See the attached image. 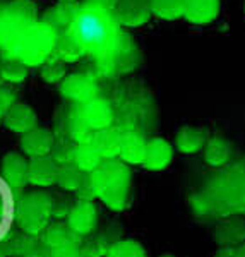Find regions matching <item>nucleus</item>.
I'll list each match as a JSON object with an SVG mask.
<instances>
[{"label": "nucleus", "mask_w": 245, "mask_h": 257, "mask_svg": "<svg viewBox=\"0 0 245 257\" xmlns=\"http://www.w3.org/2000/svg\"><path fill=\"white\" fill-rule=\"evenodd\" d=\"M81 242H69L64 245L48 248V257H79L81 255Z\"/></svg>", "instance_id": "2f4dec72"}, {"label": "nucleus", "mask_w": 245, "mask_h": 257, "mask_svg": "<svg viewBox=\"0 0 245 257\" xmlns=\"http://www.w3.org/2000/svg\"><path fill=\"white\" fill-rule=\"evenodd\" d=\"M173 151L172 146L165 139L155 138L146 143V156H144V167L148 170H163L172 161Z\"/></svg>", "instance_id": "f3484780"}, {"label": "nucleus", "mask_w": 245, "mask_h": 257, "mask_svg": "<svg viewBox=\"0 0 245 257\" xmlns=\"http://www.w3.org/2000/svg\"><path fill=\"white\" fill-rule=\"evenodd\" d=\"M148 141L139 132H122L118 148V158L126 165H143L146 156Z\"/></svg>", "instance_id": "ddd939ff"}, {"label": "nucleus", "mask_w": 245, "mask_h": 257, "mask_svg": "<svg viewBox=\"0 0 245 257\" xmlns=\"http://www.w3.org/2000/svg\"><path fill=\"white\" fill-rule=\"evenodd\" d=\"M84 177H86V173L82 172V170L79 168L77 165L64 163V165H59L55 184L59 185L60 189L69 190V192H74V190L79 187V184H81Z\"/></svg>", "instance_id": "a878e982"}, {"label": "nucleus", "mask_w": 245, "mask_h": 257, "mask_svg": "<svg viewBox=\"0 0 245 257\" xmlns=\"http://www.w3.org/2000/svg\"><path fill=\"white\" fill-rule=\"evenodd\" d=\"M53 134L50 128L45 127H35L31 131L24 132L23 138L19 141L21 151L30 158H40V156H48L53 146Z\"/></svg>", "instance_id": "1a4fd4ad"}, {"label": "nucleus", "mask_w": 245, "mask_h": 257, "mask_svg": "<svg viewBox=\"0 0 245 257\" xmlns=\"http://www.w3.org/2000/svg\"><path fill=\"white\" fill-rule=\"evenodd\" d=\"M113 14L122 28H139L149 23L151 9L148 0H117Z\"/></svg>", "instance_id": "0eeeda50"}, {"label": "nucleus", "mask_w": 245, "mask_h": 257, "mask_svg": "<svg viewBox=\"0 0 245 257\" xmlns=\"http://www.w3.org/2000/svg\"><path fill=\"white\" fill-rule=\"evenodd\" d=\"M120 138H122V132L118 128L106 127L101 128V131H94L93 138H91V144L103 160H113L118 158Z\"/></svg>", "instance_id": "2eb2a0df"}, {"label": "nucleus", "mask_w": 245, "mask_h": 257, "mask_svg": "<svg viewBox=\"0 0 245 257\" xmlns=\"http://www.w3.org/2000/svg\"><path fill=\"white\" fill-rule=\"evenodd\" d=\"M59 2H77V0H59Z\"/></svg>", "instance_id": "58836bf2"}, {"label": "nucleus", "mask_w": 245, "mask_h": 257, "mask_svg": "<svg viewBox=\"0 0 245 257\" xmlns=\"http://www.w3.org/2000/svg\"><path fill=\"white\" fill-rule=\"evenodd\" d=\"M4 84V79H2V74H0V86Z\"/></svg>", "instance_id": "ea45409f"}, {"label": "nucleus", "mask_w": 245, "mask_h": 257, "mask_svg": "<svg viewBox=\"0 0 245 257\" xmlns=\"http://www.w3.org/2000/svg\"><path fill=\"white\" fill-rule=\"evenodd\" d=\"M79 257H88V255H84V254H82V252H81V255H79Z\"/></svg>", "instance_id": "a19ab883"}, {"label": "nucleus", "mask_w": 245, "mask_h": 257, "mask_svg": "<svg viewBox=\"0 0 245 257\" xmlns=\"http://www.w3.org/2000/svg\"><path fill=\"white\" fill-rule=\"evenodd\" d=\"M77 9V2H59L57 6L50 7L45 12L41 23H45L47 26L52 28L55 33L65 31L69 28L70 21H72L74 12Z\"/></svg>", "instance_id": "a211bd4d"}, {"label": "nucleus", "mask_w": 245, "mask_h": 257, "mask_svg": "<svg viewBox=\"0 0 245 257\" xmlns=\"http://www.w3.org/2000/svg\"><path fill=\"white\" fill-rule=\"evenodd\" d=\"M0 257H9V252H7V247L4 242H0Z\"/></svg>", "instance_id": "4c0bfd02"}, {"label": "nucleus", "mask_w": 245, "mask_h": 257, "mask_svg": "<svg viewBox=\"0 0 245 257\" xmlns=\"http://www.w3.org/2000/svg\"><path fill=\"white\" fill-rule=\"evenodd\" d=\"M64 132L76 144L89 143L91 138H93L94 131H91L88 123L84 122L79 105H72L67 110V115H65V120H64Z\"/></svg>", "instance_id": "dca6fc26"}, {"label": "nucleus", "mask_w": 245, "mask_h": 257, "mask_svg": "<svg viewBox=\"0 0 245 257\" xmlns=\"http://www.w3.org/2000/svg\"><path fill=\"white\" fill-rule=\"evenodd\" d=\"M53 53L64 62H79L84 59V52H82L81 45L77 40L70 35L69 31H59L55 33V47H53Z\"/></svg>", "instance_id": "6ab92c4d"}, {"label": "nucleus", "mask_w": 245, "mask_h": 257, "mask_svg": "<svg viewBox=\"0 0 245 257\" xmlns=\"http://www.w3.org/2000/svg\"><path fill=\"white\" fill-rule=\"evenodd\" d=\"M0 74H2L4 82L11 84H21L30 76V67L19 62L16 57H11L7 53L0 52Z\"/></svg>", "instance_id": "aec40b11"}, {"label": "nucleus", "mask_w": 245, "mask_h": 257, "mask_svg": "<svg viewBox=\"0 0 245 257\" xmlns=\"http://www.w3.org/2000/svg\"><path fill=\"white\" fill-rule=\"evenodd\" d=\"M103 161V158L99 156V153L94 149V146L89 143H81L76 144V149H74V160L72 163L77 165L79 168L82 170L84 173H91L94 172L99 163Z\"/></svg>", "instance_id": "412c9836"}, {"label": "nucleus", "mask_w": 245, "mask_h": 257, "mask_svg": "<svg viewBox=\"0 0 245 257\" xmlns=\"http://www.w3.org/2000/svg\"><path fill=\"white\" fill-rule=\"evenodd\" d=\"M218 257H238V255H236L235 248H228V250H221V252H219Z\"/></svg>", "instance_id": "e433bc0d"}, {"label": "nucleus", "mask_w": 245, "mask_h": 257, "mask_svg": "<svg viewBox=\"0 0 245 257\" xmlns=\"http://www.w3.org/2000/svg\"><path fill=\"white\" fill-rule=\"evenodd\" d=\"M79 108L91 131H101V128L111 127L113 123V108L105 98L96 96L84 105H79Z\"/></svg>", "instance_id": "9d476101"}, {"label": "nucleus", "mask_w": 245, "mask_h": 257, "mask_svg": "<svg viewBox=\"0 0 245 257\" xmlns=\"http://www.w3.org/2000/svg\"><path fill=\"white\" fill-rule=\"evenodd\" d=\"M57 170H59V165L50 155L31 158L28 161V184L43 189L52 187V185H55Z\"/></svg>", "instance_id": "f8f14e48"}, {"label": "nucleus", "mask_w": 245, "mask_h": 257, "mask_svg": "<svg viewBox=\"0 0 245 257\" xmlns=\"http://www.w3.org/2000/svg\"><path fill=\"white\" fill-rule=\"evenodd\" d=\"M105 257H146V252L136 240H120L110 245Z\"/></svg>", "instance_id": "c85d7f7f"}, {"label": "nucleus", "mask_w": 245, "mask_h": 257, "mask_svg": "<svg viewBox=\"0 0 245 257\" xmlns=\"http://www.w3.org/2000/svg\"><path fill=\"white\" fill-rule=\"evenodd\" d=\"M70 202L69 201H65V199H53V204H52V218H65L67 216V213H69V209H70Z\"/></svg>", "instance_id": "f704fd0d"}, {"label": "nucleus", "mask_w": 245, "mask_h": 257, "mask_svg": "<svg viewBox=\"0 0 245 257\" xmlns=\"http://www.w3.org/2000/svg\"><path fill=\"white\" fill-rule=\"evenodd\" d=\"M163 257H172V255H163Z\"/></svg>", "instance_id": "79ce46f5"}, {"label": "nucleus", "mask_w": 245, "mask_h": 257, "mask_svg": "<svg viewBox=\"0 0 245 257\" xmlns=\"http://www.w3.org/2000/svg\"><path fill=\"white\" fill-rule=\"evenodd\" d=\"M11 257H48V247L43 243V240L30 237L23 250L18 255H11Z\"/></svg>", "instance_id": "7c9ffc66"}, {"label": "nucleus", "mask_w": 245, "mask_h": 257, "mask_svg": "<svg viewBox=\"0 0 245 257\" xmlns=\"http://www.w3.org/2000/svg\"><path fill=\"white\" fill-rule=\"evenodd\" d=\"M67 226L76 233L79 238H86L94 231L98 225V209L91 201H77L76 204L70 206L67 216Z\"/></svg>", "instance_id": "423d86ee"}, {"label": "nucleus", "mask_w": 245, "mask_h": 257, "mask_svg": "<svg viewBox=\"0 0 245 257\" xmlns=\"http://www.w3.org/2000/svg\"><path fill=\"white\" fill-rule=\"evenodd\" d=\"M53 47H55V31L41 21H36L16 33L0 48V52L16 57L31 69L40 67L41 62L53 53Z\"/></svg>", "instance_id": "f257e3e1"}, {"label": "nucleus", "mask_w": 245, "mask_h": 257, "mask_svg": "<svg viewBox=\"0 0 245 257\" xmlns=\"http://www.w3.org/2000/svg\"><path fill=\"white\" fill-rule=\"evenodd\" d=\"M88 2H94V4H99V6H105V7L113 9V6H115V2H117V0H88Z\"/></svg>", "instance_id": "c9c22d12"}, {"label": "nucleus", "mask_w": 245, "mask_h": 257, "mask_svg": "<svg viewBox=\"0 0 245 257\" xmlns=\"http://www.w3.org/2000/svg\"><path fill=\"white\" fill-rule=\"evenodd\" d=\"M74 192H76V196H77L79 201H93V199L96 197L93 185H91L89 173H86V177L82 178V182L79 184V187L74 190Z\"/></svg>", "instance_id": "72a5a7b5"}, {"label": "nucleus", "mask_w": 245, "mask_h": 257, "mask_svg": "<svg viewBox=\"0 0 245 257\" xmlns=\"http://www.w3.org/2000/svg\"><path fill=\"white\" fill-rule=\"evenodd\" d=\"M110 245L106 243V238L101 235H88L86 242H81V252L88 257H103L108 252Z\"/></svg>", "instance_id": "c756f323"}, {"label": "nucleus", "mask_w": 245, "mask_h": 257, "mask_svg": "<svg viewBox=\"0 0 245 257\" xmlns=\"http://www.w3.org/2000/svg\"><path fill=\"white\" fill-rule=\"evenodd\" d=\"M53 197L45 190H35L19 196L16 202V223L23 233L40 237L52 221Z\"/></svg>", "instance_id": "7ed1b4c3"}, {"label": "nucleus", "mask_w": 245, "mask_h": 257, "mask_svg": "<svg viewBox=\"0 0 245 257\" xmlns=\"http://www.w3.org/2000/svg\"><path fill=\"white\" fill-rule=\"evenodd\" d=\"M91 185L96 197L113 211L126 209L131 194V170L124 161L103 160L94 172L89 173Z\"/></svg>", "instance_id": "f03ea898"}, {"label": "nucleus", "mask_w": 245, "mask_h": 257, "mask_svg": "<svg viewBox=\"0 0 245 257\" xmlns=\"http://www.w3.org/2000/svg\"><path fill=\"white\" fill-rule=\"evenodd\" d=\"M151 14L165 21H175L184 18L185 0H148Z\"/></svg>", "instance_id": "5701e85b"}, {"label": "nucleus", "mask_w": 245, "mask_h": 257, "mask_svg": "<svg viewBox=\"0 0 245 257\" xmlns=\"http://www.w3.org/2000/svg\"><path fill=\"white\" fill-rule=\"evenodd\" d=\"M204 158L209 165L213 167H219V165L226 163V160L230 158V146L223 139H211L206 143V151Z\"/></svg>", "instance_id": "cd10ccee"}, {"label": "nucleus", "mask_w": 245, "mask_h": 257, "mask_svg": "<svg viewBox=\"0 0 245 257\" xmlns=\"http://www.w3.org/2000/svg\"><path fill=\"white\" fill-rule=\"evenodd\" d=\"M221 2L219 0H185L184 18L192 24L204 26L219 16Z\"/></svg>", "instance_id": "4468645a"}, {"label": "nucleus", "mask_w": 245, "mask_h": 257, "mask_svg": "<svg viewBox=\"0 0 245 257\" xmlns=\"http://www.w3.org/2000/svg\"><path fill=\"white\" fill-rule=\"evenodd\" d=\"M74 149H76V143H74V141L64 132V134H60V136H55L52 151H50V156L55 160L57 165L72 163Z\"/></svg>", "instance_id": "bb28decb"}, {"label": "nucleus", "mask_w": 245, "mask_h": 257, "mask_svg": "<svg viewBox=\"0 0 245 257\" xmlns=\"http://www.w3.org/2000/svg\"><path fill=\"white\" fill-rule=\"evenodd\" d=\"M0 173L12 192L21 194L28 185V160L19 153H7L0 165Z\"/></svg>", "instance_id": "6e6552de"}, {"label": "nucleus", "mask_w": 245, "mask_h": 257, "mask_svg": "<svg viewBox=\"0 0 245 257\" xmlns=\"http://www.w3.org/2000/svg\"><path fill=\"white\" fill-rule=\"evenodd\" d=\"M60 94L74 105H84L99 96V86L88 74H69L60 81Z\"/></svg>", "instance_id": "39448f33"}, {"label": "nucleus", "mask_w": 245, "mask_h": 257, "mask_svg": "<svg viewBox=\"0 0 245 257\" xmlns=\"http://www.w3.org/2000/svg\"><path fill=\"white\" fill-rule=\"evenodd\" d=\"M38 21V7L33 0L0 2V48L23 28Z\"/></svg>", "instance_id": "20e7f679"}, {"label": "nucleus", "mask_w": 245, "mask_h": 257, "mask_svg": "<svg viewBox=\"0 0 245 257\" xmlns=\"http://www.w3.org/2000/svg\"><path fill=\"white\" fill-rule=\"evenodd\" d=\"M36 122H38V117H36V111L31 108L30 105L23 101H18L16 99L14 103L9 106L7 113L4 115V127H7L11 132H16V134L23 136L24 132L31 131V128L36 127Z\"/></svg>", "instance_id": "9b49d317"}, {"label": "nucleus", "mask_w": 245, "mask_h": 257, "mask_svg": "<svg viewBox=\"0 0 245 257\" xmlns=\"http://www.w3.org/2000/svg\"><path fill=\"white\" fill-rule=\"evenodd\" d=\"M206 144V134L202 128L184 127L177 134V148L182 153H196Z\"/></svg>", "instance_id": "393cba45"}, {"label": "nucleus", "mask_w": 245, "mask_h": 257, "mask_svg": "<svg viewBox=\"0 0 245 257\" xmlns=\"http://www.w3.org/2000/svg\"><path fill=\"white\" fill-rule=\"evenodd\" d=\"M69 242H81V238L76 233H72V230L67 226V223H53L45 228L43 233V243L48 248L64 245Z\"/></svg>", "instance_id": "b1692460"}, {"label": "nucleus", "mask_w": 245, "mask_h": 257, "mask_svg": "<svg viewBox=\"0 0 245 257\" xmlns=\"http://www.w3.org/2000/svg\"><path fill=\"white\" fill-rule=\"evenodd\" d=\"M16 101V93L7 86H0V125H2L4 115L7 113L9 106Z\"/></svg>", "instance_id": "473e14b6"}, {"label": "nucleus", "mask_w": 245, "mask_h": 257, "mask_svg": "<svg viewBox=\"0 0 245 257\" xmlns=\"http://www.w3.org/2000/svg\"><path fill=\"white\" fill-rule=\"evenodd\" d=\"M67 76V62L52 53L40 64V77L47 84H60V81Z\"/></svg>", "instance_id": "4be33fe9"}]
</instances>
